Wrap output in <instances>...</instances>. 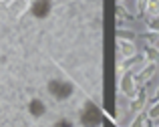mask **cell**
<instances>
[{
    "label": "cell",
    "mask_w": 159,
    "mask_h": 127,
    "mask_svg": "<svg viewBox=\"0 0 159 127\" xmlns=\"http://www.w3.org/2000/svg\"><path fill=\"white\" fill-rule=\"evenodd\" d=\"M117 46H119V59L121 61H129V59H133L137 54V46H135V42L133 40H123V39H119L117 40Z\"/></svg>",
    "instance_id": "6da1fadb"
},
{
    "label": "cell",
    "mask_w": 159,
    "mask_h": 127,
    "mask_svg": "<svg viewBox=\"0 0 159 127\" xmlns=\"http://www.w3.org/2000/svg\"><path fill=\"white\" fill-rule=\"evenodd\" d=\"M28 6H30V0H12L10 2V12H14L16 16H22L24 12L28 10Z\"/></svg>",
    "instance_id": "7a4b0ae2"
},
{
    "label": "cell",
    "mask_w": 159,
    "mask_h": 127,
    "mask_svg": "<svg viewBox=\"0 0 159 127\" xmlns=\"http://www.w3.org/2000/svg\"><path fill=\"white\" fill-rule=\"evenodd\" d=\"M121 89L125 91V95H127L129 99H133V97H135V81H133V77L121 79Z\"/></svg>",
    "instance_id": "3957f363"
},
{
    "label": "cell",
    "mask_w": 159,
    "mask_h": 127,
    "mask_svg": "<svg viewBox=\"0 0 159 127\" xmlns=\"http://www.w3.org/2000/svg\"><path fill=\"white\" fill-rule=\"evenodd\" d=\"M153 71H155V65H153V63H147V65L139 71V79L141 81H147V79L153 75Z\"/></svg>",
    "instance_id": "277c9868"
},
{
    "label": "cell",
    "mask_w": 159,
    "mask_h": 127,
    "mask_svg": "<svg viewBox=\"0 0 159 127\" xmlns=\"http://www.w3.org/2000/svg\"><path fill=\"white\" fill-rule=\"evenodd\" d=\"M145 12H149L151 16H159V0H147Z\"/></svg>",
    "instance_id": "5b68a950"
},
{
    "label": "cell",
    "mask_w": 159,
    "mask_h": 127,
    "mask_svg": "<svg viewBox=\"0 0 159 127\" xmlns=\"http://www.w3.org/2000/svg\"><path fill=\"white\" fill-rule=\"evenodd\" d=\"M145 103V97H133V103H131V109L133 111H139Z\"/></svg>",
    "instance_id": "8992f818"
},
{
    "label": "cell",
    "mask_w": 159,
    "mask_h": 127,
    "mask_svg": "<svg viewBox=\"0 0 159 127\" xmlns=\"http://www.w3.org/2000/svg\"><path fill=\"white\" fill-rule=\"evenodd\" d=\"M149 119H153V121H159V101L155 105H153L151 109H149Z\"/></svg>",
    "instance_id": "52a82bcc"
},
{
    "label": "cell",
    "mask_w": 159,
    "mask_h": 127,
    "mask_svg": "<svg viewBox=\"0 0 159 127\" xmlns=\"http://www.w3.org/2000/svg\"><path fill=\"white\" fill-rule=\"evenodd\" d=\"M131 127H145V121H143V117H141V115H137L135 119H133Z\"/></svg>",
    "instance_id": "ba28073f"
},
{
    "label": "cell",
    "mask_w": 159,
    "mask_h": 127,
    "mask_svg": "<svg viewBox=\"0 0 159 127\" xmlns=\"http://www.w3.org/2000/svg\"><path fill=\"white\" fill-rule=\"evenodd\" d=\"M145 8H147V0H137V10L145 12Z\"/></svg>",
    "instance_id": "9c48e42d"
},
{
    "label": "cell",
    "mask_w": 159,
    "mask_h": 127,
    "mask_svg": "<svg viewBox=\"0 0 159 127\" xmlns=\"http://www.w3.org/2000/svg\"><path fill=\"white\" fill-rule=\"evenodd\" d=\"M155 99H157V101H159V87H157V89H155Z\"/></svg>",
    "instance_id": "30bf717a"
},
{
    "label": "cell",
    "mask_w": 159,
    "mask_h": 127,
    "mask_svg": "<svg viewBox=\"0 0 159 127\" xmlns=\"http://www.w3.org/2000/svg\"><path fill=\"white\" fill-rule=\"evenodd\" d=\"M117 2H125V0H117Z\"/></svg>",
    "instance_id": "8fae6325"
}]
</instances>
